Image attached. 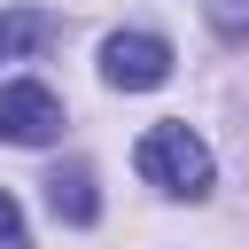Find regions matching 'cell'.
Listing matches in <instances>:
<instances>
[{
	"label": "cell",
	"instance_id": "1",
	"mask_svg": "<svg viewBox=\"0 0 249 249\" xmlns=\"http://www.w3.org/2000/svg\"><path fill=\"white\" fill-rule=\"evenodd\" d=\"M132 163H140V179L148 187H163V195H210V148H202V132H187V124H148L140 132V148H132Z\"/></svg>",
	"mask_w": 249,
	"mask_h": 249
},
{
	"label": "cell",
	"instance_id": "4",
	"mask_svg": "<svg viewBox=\"0 0 249 249\" xmlns=\"http://www.w3.org/2000/svg\"><path fill=\"white\" fill-rule=\"evenodd\" d=\"M47 210H54L62 226H93V218H101V195H93V171H86V163H62V171L47 179Z\"/></svg>",
	"mask_w": 249,
	"mask_h": 249
},
{
	"label": "cell",
	"instance_id": "7",
	"mask_svg": "<svg viewBox=\"0 0 249 249\" xmlns=\"http://www.w3.org/2000/svg\"><path fill=\"white\" fill-rule=\"evenodd\" d=\"M0 249H31V233H23V210H16V195L0 187Z\"/></svg>",
	"mask_w": 249,
	"mask_h": 249
},
{
	"label": "cell",
	"instance_id": "2",
	"mask_svg": "<svg viewBox=\"0 0 249 249\" xmlns=\"http://www.w3.org/2000/svg\"><path fill=\"white\" fill-rule=\"evenodd\" d=\"M101 78L117 93H148V86L171 78V47L156 31H117V39H101Z\"/></svg>",
	"mask_w": 249,
	"mask_h": 249
},
{
	"label": "cell",
	"instance_id": "6",
	"mask_svg": "<svg viewBox=\"0 0 249 249\" xmlns=\"http://www.w3.org/2000/svg\"><path fill=\"white\" fill-rule=\"evenodd\" d=\"M39 39H47V23H39V16H8V23H0V62H8V54H23V47H39Z\"/></svg>",
	"mask_w": 249,
	"mask_h": 249
},
{
	"label": "cell",
	"instance_id": "3",
	"mask_svg": "<svg viewBox=\"0 0 249 249\" xmlns=\"http://www.w3.org/2000/svg\"><path fill=\"white\" fill-rule=\"evenodd\" d=\"M54 132H62V101H54L39 78H8V86H0V140L47 148Z\"/></svg>",
	"mask_w": 249,
	"mask_h": 249
},
{
	"label": "cell",
	"instance_id": "5",
	"mask_svg": "<svg viewBox=\"0 0 249 249\" xmlns=\"http://www.w3.org/2000/svg\"><path fill=\"white\" fill-rule=\"evenodd\" d=\"M202 16L218 39H249V0H202Z\"/></svg>",
	"mask_w": 249,
	"mask_h": 249
}]
</instances>
